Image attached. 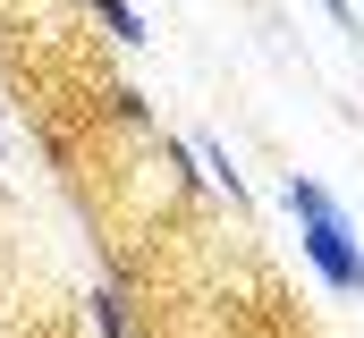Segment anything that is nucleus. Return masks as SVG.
I'll list each match as a JSON object with an SVG mask.
<instances>
[{
	"instance_id": "obj_3",
	"label": "nucleus",
	"mask_w": 364,
	"mask_h": 338,
	"mask_svg": "<svg viewBox=\"0 0 364 338\" xmlns=\"http://www.w3.org/2000/svg\"><path fill=\"white\" fill-rule=\"evenodd\" d=\"M203 178H212V186H220L229 203H246V178H237V161H229L220 144H203Z\"/></svg>"
},
{
	"instance_id": "obj_1",
	"label": "nucleus",
	"mask_w": 364,
	"mask_h": 338,
	"mask_svg": "<svg viewBox=\"0 0 364 338\" xmlns=\"http://www.w3.org/2000/svg\"><path fill=\"white\" fill-rule=\"evenodd\" d=\"M288 212L305 229V262L339 288V296H364V246H356V220L314 186V178H288Z\"/></svg>"
},
{
	"instance_id": "obj_5",
	"label": "nucleus",
	"mask_w": 364,
	"mask_h": 338,
	"mask_svg": "<svg viewBox=\"0 0 364 338\" xmlns=\"http://www.w3.org/2000/svg\"><path fill=\"white\" fill-rule=\"evenodd\" d=\"M322 9L339 17V34H356V9H348V0H322Z\"/></svg>"
},
{
	"instance_id": "obj_2",
	"label": "nucleus",
	"mask_w": 364,
	"mask_h": 338,
	"mask_svg": "<svg viewBox=\"0 0 364 338\" xmlns=\"http://www.w3.org/2000/svg\"><path fill=\"white\" fill-rule=\"evenodd\" d=\"M85 9L102 17V34H110V43H144V17H136L127 0H85Z\"/></svg>"
},
{
	"instance_id": "obj_4",
	"label": "nucleus",
	"mask_w": 364,
	"mask_h": 338,
	"mask_svg": "<svg viewBox=\"0 0 364 338\" xmlns=\"http://www.w3.org/2000/svg\"><path fill=\"white\" fill-rule=\"evenodd\" d=\"M93 330H102V338H127V305H119V288H93Z\"/></svg>"
}]
</instances>
